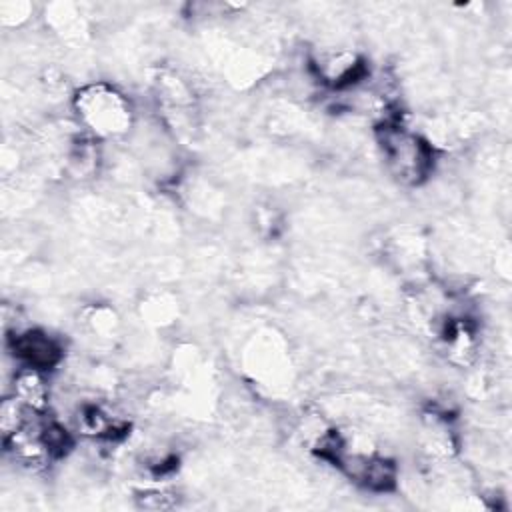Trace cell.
Returning a JSON list of instances; mask_svg holds the SVG:
<instances>
[{
  "label": "cell",
  "mask_w": 512,
  "mask_h": 512,
  "mask_svg": "<svg viewBox=\"0 0 512 512\" xmlns=\"http://www.w3.org/2000/svg\"><path fill=\"white\" fill-rule=\"evenodd\" d=\"M378 130L382 154L392 176L408 186L424 182L434 166V150L430 144L396 120H384Z\"/></svg>",
  "instance_id": "6da1fadb"
},
{
  "label": "cell",
  "mask_w": 512,
  "mask_h": 512,
  "mask_svg": "<svg viewBox=\"0 0 512 512\" xmlns=\"http://www.w3.org/2000/svg\"><path fill=\"white\" fill-rule=\"evenodd\" d=\"M12 396L34 412H46L50 390H48V382L42 376V370L22 366L14 374Z\"/></svg>",
  "instance_id": "277c9868"
},
{
  "label": "cell",
  "mask_w": 512,
  "mask_h": 512,
  "mask_svg": "<svg viewBox=\"0 0 512 512\" xmlns=\"http://www.w3.org/2000/svg\"><path fill=\"white\" fill-rule=\"evenodd\" d=\"M142 506L146 508H168L172 506V494L164 490H152L142 494Z\"/></svg>",
  "instance_id": "5b68a950"
},
{
  "label": "cell",
  "mask_w": 512,
  "mask_h": 512,
  "mask_svg": "<svg viewBox=\"0 0 512 512\" xmlns=\"http://www.w3.org/2000/svg\"><path fill=\"white\" fill-rule=\"evenodd\" d=\"M76 108L82 120L100 136L122 134L130 126V104L106 84H92L78 92Z\"/></svg>",
  "instance_id": "7a4b0ae2"
},
{
  "label": "cell",
  "mask_w": 512,
  "mask_h": 512,
  "mask_svg": "<svg viewBox=\"0 0 512 512\" xmlns=\"http://www.w3.org/2000/svg\"><path fill=\"white\" fill-rule=\"evenodd\" d=\"M12 354L22 366L50 370L62 358V348L54 338L40 330H24L12 336Z\"/></svg>",
  "instance_id": "3957f363"
}]
</instances>
